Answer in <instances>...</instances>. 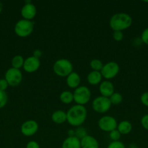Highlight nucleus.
I'll return each instance as SVG.
<instances>
[{"label":"nucleus","mask_w":148,"mask_h":148,"mask_svg":"<svg viewBox=\"0 0 148 148\" xmlns=\"http://www.w3.org/2000/svg\"><path fill=\"white\" fill-rule=\"evenodd\" d=\"M67 121L72 127H81L87 118V110L84 106L74 105L66 112Z\"/></svg>","instance_id":"nucleus-1"},{"label":"nucleus","mask_w":148,"mask_h":148,"mask_svg":"<svg viewBox=\"0 0 148 148\" xmlns=\"http://www.w3.org/2000/svg\"><path fill=\"white\" fill-rule=\"evenodd\" d=\"M133 20L129 14L118 12L113 14L110 19L109 25L113 31H123L131 26Z\"/></svg>","instance_id":"nucleus-2"},{"label":"nucleus","mask_w":148,"mask_h":148,"mask_svg":"<svg viewBox=\"0 0 148 148\" xmlns=\"http://www.w3.org/2000/svg\"><path fill=\"white\" fill-rule=\"evenodd\" d=\"M34 30V23L32 20L21 19L15 25L14 31L17 36L26 38L30 36Z\"/></svg>","instance_id":"nucleus-3"},{"label":"nucleus","mask_w":148,"mask_h":148,"mask_svg":"<svg viewBox=\"0 0 148 148\" xmlns=\"http://www.w3.org/2000/svg\"><path fill=\"white\" fill-rule=\"evenodd\" d=\"M73 66L71 61L66 59H57L53 64V71L57 76L67 77L73 72Z\"/></svg>","instance_id":"nucleus-4"},{"label":"nucleus","mask_w":148,"mask_h":148,"mask_svg":"<svg viewBox=\"0 0 148 148\" xmlns=\"http://www.w3.org/2000/svg\"><path fill=\"white\" fill-rule=\"evenodd\" d=\"M73 93V101L78 105L85 106L91 100V90L89 88L86 86L78 87L75 88Z\"/></svg>","instance_id":"nucleus-5"},{"label":"nucleus","mask_w":148,"mask_h":148,"mask_svg":"<svg viewBox=\"0 0 148 148\" xmlns=\"http://www.w3.org/2000/svg\"><path fill=\"white\" fill-rule=\"evenodd\" d=\"M111 103H110V98H106L104 96L96 97L92 101L91 106L93 110L95 112L99 114H104L107 112L111 108Z\"/></svg>","instance_id":"nucleus-6"},{"label":"nucleus","mask_w":148,"mask_h":148,"mask_svg":"<svg viewBox=\"0 0 148 148\" xmlns=\"http://www.w3.org/2000/svg\"><path fill=\"white\" fill-rule=\"evenodd\" d=\"M4 79L8 82L9 86L16 87L21 83L23 80V74L20 69L15 68H9L5 72Z\"/></svg>","instance_id":"nucleus-7"},{"label":"nucleus","mask_w":148,"mask_h":148,"mask_svg":"<svg viewBox=\"0 0 148 148\" xmlns=\"http://www.w3.org/2000/svg\"><path fill=\"white\" fill-rule=\"evenodd\" d=\"M120 71V66L119 64L115 62H107L103 65L102 70L100 71L102 76L106 80H109L118 75Z\"/></svg>","instance_id":"nucleus-8"},{"label":"nucleus","mask_w":148,"mask_h":148,"mask_svg":"<svg viewBox=\"0 0 148 148\" xmlns=\"http://www.w3.org/2000/svg\"><path fill=\"white\" fill-rule=\"evenodd\" d=\"M98 127L102 131L110 132L117 129V120L111 116H104L99 119Z\"/></svg>","instance_id":"nucleus-9"},{"label":"nucleus","mask_w":148,"mask_h":148,"mask_svg":"<svg viewBox=\"0 0 148 148\" xmlns=\"http://www.w3.org/2000/svg\"><path fill=\"white\" fill-rule=\"evenodd\" d=\"M39 124L35 120H27L22 124L20 127L21 133L26 137L34 135L39 130Z\"/></svg>","instance_id":"nucleus-10"},{"label":"nucleus","mask_w":148,"mask_h":148,"mask_svg":"<svg viewBox=\"0 0 148 148\" xmlns=\"http://www.w3.org/2000/svg\"><path fill=\"white\" fill-rule=\"evenodd\" d=\"M36 7L34 4L32 3L31 1H26L25 4L23 6L21 9V15L23 19L28 20H32L36 15Z\"/></svg>","instance_id":"nucleus-11"},{"label":"nucleus","mask_w":148,"mask_h":148,"mask_svg":"<svg viewBox=\"0 0 148 148\" xmlns=\"http://www.w3.org/2000/svg\"><path fill=\"white\" fill-rule=\"evenodd\" d=\"M40 66V59L34 57L33 56H30L25 59L23 68L28 73H33V72H36L39 69Z\"/></svg>","instance_id":"nucleus-12"},{"label":"nucleus","mask_w":148,"mask_h":148,"mask_svg":"<svg viewBox=\"0 0 148 148\" xmlns=\"http://www.w3.org/2000/svg\"><path fill=\"white\" fill-rule=\"evenodd\" d=\"M99 90L102 96L110 98L112 95L115 92V87L112 82L109 80L102 81L100 84Z\"/></svg>","instance_id":"nucleus-13"},{"label":"nucleus","mask_w":148,"mask_h":148,"mask_svg":"<svg viewBox=\"0 0 148 148\" xmlns=\"http://www.w3.org/2000/svg\"><path fill=\"white\" fill-rule=\"evenodd\" d=\"M80 141L81 148H100L99 142L95 137L91 135H86Z\"/></svg>","instance_id":"nucleus-14"},{"label":"nucleus","mask_w":148,"mask_h":148,"mask_svg":"<svg viewBox=\"0 0 148 148\" xmlns=\"http://www.w3.org/2000/svg\"><path fill=\"white\" fill-rule=\"evenodd\" d=\"M67 85L70 88L75 89L80 86L81 83V77L77 72H73L66 77Z\"/></svg>","instance_id":"nucleus-15"},{"label":"nucleus","mask_w":148,"mask_h":148,"mask_svg":"<svg viewBox=\"0 0 148 148\" xmlns=\"http://www.w3.org/2000/svg\"><path fill=\"white\" fill-rule=\"evenodd\" d=\"M62 148H81V141L76 137H68L64 140Z\"/></svg>","instance_id":"nucleus-16"},{"label":"nucleus","mask_w":148,"mask_h":148,"mask_svg":"<svg viewBox=\"0 0 148 148\" xmlns=\"http://www.w3.org/2000/svg\"><path fill=\"white\" fill-rule=\"evenodd\" d=\"M52 121L57 124H61L67 121V114L62 110H57L51 116Z\"/></svg>","instance_id":"nucleus-17"},{"label":"nucleus","mask_w":148,"mask_h":148,"mask_svg":"<svg viewBox=\"0 0 148 148\" xmlns=\"http://www.w3.org/2000/svg\"><path fill=\"white\" fill-rule=\"evenodd\" d=\"M102 78L101 72L97 71H91L87 75V81L91 85L100 84L102 81Z\"/></svg>","instance_id":"nucleus-18"},{"label":"nucleus","mask_w":148,"mask_h":148,"mask_svg":"<svg viewBox=\"0 0 148 148\" xmlns=\"http://www.w3.org/2000/svg\"><path fill=\"white\" fill-rule=\"evenodd\" d=\"M117 130L120 134H128L131 132L132 124L131 123L127 120H123L118 124Z\"/></svg>","instance_id":"nucleus-19"},{"label":"nucleus","mask_w":148,"mask_h":148,"mask_svg":"<svg viewBox=\"0 0 148 148\" xmlns=\"http://www.w3.org/2000/svg\"><path fill=\"white\" fill-rule=\"evenodd\" d=\"M59 100L64 104H70L73 101V93L71 91H62L59 95Z\"/></svg>","instance_id":"nucleus-20"},{"label":"nucleus","mask_w":148,"mask_h":148,"mask_svg":"<svg viewBox=\"0 0 148 148\" xmlns=\"http://www.w3.org/2000/svg\"><path fill=\"white\" fill-rule=\"evenodd\" d=\"M24 62H25V59H23V57L21 56V55H16V56H15L12 59V61H11L12 67L20 69V68H22L23 66Z\"/></svg>","instance_id":"nucleus-21"},{"label":"nucleus","mask_w":148,"mask_h":148,"mask_svg":"<svg viewBox=\"0 0 148 148\" xmlns=\"http://www.w3.org/2000/svg\"><path fill=\"white\" fill-rule=\"evenodd\" d=\"M90 67L91 68L92 71H97V72H100L103 67V63L101 60L97 59H92L89 63Z\"/></svg>","instance_id":"nucleus-22"},{"label":"nucleus","mask_w":148,"mask_h":148,"mask_svg":"<svg viewBox=\"0 0 148 148\" xmlns=\"http://www.w3.org/2000/svg\"><path fill=\"white\" fill-rule=\"evenodd\" d=\"M109 98L112 105H118L123 101V96L118 92H115Z\"/></svg>","instance_id":"nucleus-23"},{"label":"nucleus","mask_w":148,"mask_h":148,"mask_svg":"<svg viewBox=\"0 0 148 148\" xmlns=\"http://www.w3.org/2000/svg\"><path fill=\"white\" fill-rule=\"evenodd\" d=\"M87 134V130H86V128L83 127H78L75 129V137H76L77 138L79 139L80 140L82 138H84V137H86Z\"/></svg>","instance_id":"nucleus-24"},{"label":"nucleus","mask_w":148,"mask_h":148,"mask_svg":"<svg viewBox=\"0 0 148 148\" xmlns=\"http://www.w3.org/2000/svg\"><path fill=\"white\" fill-rule=\"evenodd\" d=\"M8 101V95L6 91L0 90V108H2L7 105Z\"/></svg>","instance_id":"nucleus-25"},{"label":"nucleus","mask_w":148,"mask_h":148,"mask_svg":"<svg viewBox=\"0 0 148 148\" xmlns=\"http://www.w3.org/2000/svg\"><path fill=\"white\" fill-rule=\"evenodd\" d=\"M109 136H110V138L111 139L112 141H119L120 139V137H121V134L118 131V130H113L110 132H109Z\"/></svg>","instance_id":"nucleus-26"},{"label":"nucleus","mask_w":148,"mask_h":148,"mask_svg":"<svg viewBox=\"0 0 148 148\" xmlns=\"http://www.w3.org/2000/svg\"><path fill=\"white\" fill-rule=\"evenodd\" d=\"M107 148H126L124 143L121 141H112L110 144L107 145Z\"/></svg>","instance_id":"nucleus-27"},{"label":"nucleus","mask_w":148,"mask_h":148,"mask_svg":"<svg viewBox=\"0 0 148 148\" xmlns=\"http://www.w3.org/2000/svg\"><path fill=\"white\" fill-rule=\"evenodd\" d=\"M113 38L114 39L115 41H121L123 39V31H113Z\"/></svg>","instance_id":"nucleus-28"},{"label":"nucleus","mask_w":148,"mask_h":148,"mask_svg":"<svg viewBox=\"0 0 148 148\" xmlns=\"http://www.w3.org/2000/svg\"><path fill=\"white\" fill-rule=\"evenodd\" d=\"M141 40L145 44L148 45V27L145 28L141 34Z\"/></svg>","instance_id":"nucleus-29"},{"label":"nucleus","mask_w":148,"mask_h":148,"mask_svg":"<svg viewBox=\"0 0 148 148\" xmlns=\"http://www.w3.org/2000/svg\"><path fill=\"white\" fill-rule=\"evenodd\" d=\"M141 125L145 130H148V114H145L141 119Z\"/></svg>","instance_id":"nucleus-30"},{"label":"nucleus","mask_w":148,"mask_h":148,"mask_svg":"<svg viewBox=\"0 0 148 148\" xmlns=\"http://www.w3.org/2000/svg\"><path fill=\"white\" fill-rule=\"evenodd\" d=\"M140 101L144 106L148 107V91L142 94L140 97Z\"/></svg>","instance_id":"nucleus-31"},{"label":"nucleus","mask_w":148,"mask_h":148,"mask_svg":"<svg viewBox=\"0 0 148 148\" xmlns=\"http://www.w3.org/2000/svg\"><path fill=\"white\" fill-rule=\"evenodd\" d=\"M9 84L8 82H7L4 78H2V79H0V90L2 91H6V90L8 88Z\"/></svg>","instance_id":"nucleus-32"},{"label":"nucleus","mask_w":148,"mask_h":148,"mask_svg":"<svg viewBox=\"0 0 148 148\" xmlns=\"http://www.w3.org/2000/svg\"><path fill=\"white\" fill-rule=\"evenodd\" d=\"M26 148H40V145H39V144L37 142L31 140V141L28 142L27 143Z\"/></svg>","instance_id":"nucleus-33"},{"label":"nucleus","mask_w":148,"mask_h":148,"mask_svg":"<svg viewBox=\"0 0 148 148\" xmlns=\"http://www.w3.org/2000/svg\"><path fill=\"white\" fill-rule=\"evenodd\" d=\"M33 56H34V57L37 58V59H40V58L41 57V56H42L41 51L39 50V49H36V50L33 51Z\"/></svg>","instance_id":"nucleus-34"},{"label":"nucleus","mask_w":148,"mask_h":148,"mask_svg":"<svg viewBox=\"0 0 148 148\" xmlns=\"http://www.w3.org/2000/svg\"><path fill=\"white\" fill-rule=\"evenodd\" d=\"M68 137H74L75 136V130H69L68 131Z\"/></svg>","instance_id":"nucleus-35"},{"label":"nucleus","mask_w":148,"mask_h":148,"mask_svg":"<svg viewBox=\"0 0 148 148\" xmlns=\"http://www.w3.org/2000/svg\"><path fill=\"white\" fill-rule=\"evenodd\" d=\"M3 7H4V6H3L2 2H1V1H0V13H1V12H2Z\"/></svg>","instance_id":"nucleus-36"}]
</instances>
